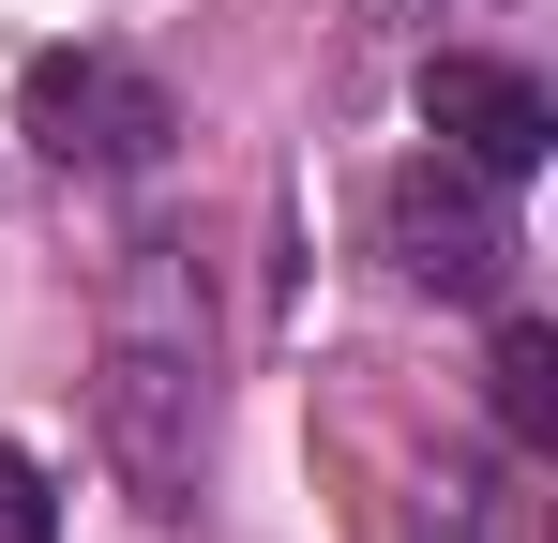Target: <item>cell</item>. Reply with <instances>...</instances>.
Wrapping results in <instances>:
<instances>
[{
	"label": "cell",
	"instance_id": "cell-7",
	"mask_svg": "<svg viewBox=\"0 0 558 543\" xmlns=\"http://www.w3.org/2000/svg\"><path fill=\"white\" fill-rule=\"evenodd\" d=\"M363 15L377 31H438V0H363Z\"/></svg>",
	"mask_w": 558,
	"mask_h": 543
},
{
	"label": "cell",
	"instance_id": "cell-2",
	"mask_svg": "<svg viewBox=\"0 0 558 543\" xmlns=\"http://www.w3.org/2000/svg\"><path fill=\"white\" fill-rule=\"evenodd\" d=\"M15 136H31L46 167H76V181H136V167H167L182 106H167L151 61H121V46H46V61L15 76Z\"/></svg>",
	"mask_w": 558,
	"mask_h": 543
},
{
	"label": "cell",
	"instance_id": "cell-5",
	"mask_svg": "<svg viewBox=\"0 0 558 543\" xmlns=\"http://www.w3.org/2000/svg\"><path fill=\"white\" fill-rule=\"evenodd\" d=\"M498 423H513L529 452L558 438V333L544 317H498Z\"/></svg>",
	"mask_w": 558,
	"mask_h": 543
},
{
	"label": "cell",
	"instance_id": "cell-6",
	"mask_svg": "<svg viewBox=\"0 0 558 543\" xmlns=\"http://www.w3.org/2000/svg\"><path fill=\"white\" fill-rule=\"evenodd\" d=\"M0 543H61V483H46L15 438H0Z\"/></svg>",
	"mask_w": 558,
	"mask_h": 543
},
{
	"label": "cell",
	"instance_id": "cell-3",
	"mask_svg": "<svg viewBox=\"0 0 558 543\" xmlns=\"http://www.w3.org/2000/svg\"><path fill=\"white\" fill-rule=\"evenodd\" d=\"M377 242L423 302H513V181H483L468 152H408L377 181Z\"/></svg>",
	"mask_w": 558,
	"mask_h": 543
},
{
	"label": "cell",
	"instance_id": "cell-4",
	"mask_svg": "<svg viewBox=\"0 0 558 543\" xmlns=\"http://www.w3.org/2000/svg\"><path fill=\"white\" fill-rule=\"evenodd\" d=\"M423 136L468 152L483 181H529L558 152V106H544V76H513V61H483V46H438V61H423Z\"/></svg>",
	"mask_w": 558,
	"mask_h": 543
},
{
	"label": "cell",
	"instance_id": "cell-1",
	"mask_svg": "<svg viewBox=\"0 0 558 543\" xmlns=\"http://www.w3.org/2000/svg\"><path fill=\"white\" fill-rule=\"evenodd\" d=\"M92 438L136 514H196L211 468V302L182 242H136L106 287V362H92Z\"/></svg>",
	"mask_w": 558,
	"mask_h": 543
}]
</instances>
